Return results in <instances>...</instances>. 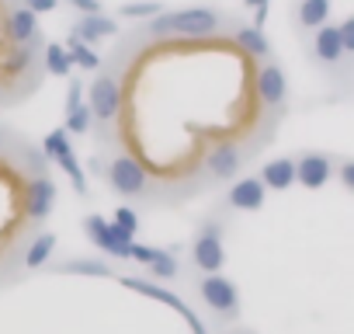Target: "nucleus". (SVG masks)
I'll return each mask as SVG.
<instances>
[{
    "label": "nucleus",
    "mask_w": 354,
    "mask_h": 334,
    "mask_svg": "<svg viewBox=\"0 0 354 334\" xmlns=\"http://www.w3.org/2000/svg\"><path fill=\"white\" fill-rule=\"evenodd\" d=\"M333 4L330 0H299V25L302 28H319L330 21Z\"/></svg>",
    "instance_id": "aec40b11"
},
{
    "label": "nucleus",
    "mask_w": 354,
    "mask_h": 334,
    "mask_svg": "<svg viewBox=\"0 0 354 334\" xmlns=\"http://www.w3.org/2000/svg\"><path fill=\"white\" fill-rule=\"evenodd\" d=\"M146 268L153 272V279H174L177 272H181V265H177V258H174L170 251H156Z\"/></svg>",
    "instance_id": "bb28decb"
},
{
    "label": "nucleus",
    "mask_w": 354,
    "mask_h": 334,
    "mask_svg": "<svg viewBox=\"0 0 354 334\" xmlns=\"http://www.w3.org/2000/svg\"><path fill=\"white\" fill-rule=\"evenodd\" d=\"M42 67L53 73V77H70V56H66V46L63 42H49L42 49Z\"/></svg>",
    "instance_id": "4be33fe9"
},
{
    "label": "nucleus",
    "mask_w": 354,
    "mask_h": 334,
    "mask_svg": "<svg viewBox=\"0 0 354 334\" xmlns=\"http://www.w3.org/2000/svg\"><path fill=\"white\" fill-rule=\"evenodd\" d=\"M233 39H236V46L243 49V56H257V60H261V56H268V53H271V42H268V39H264V32H261V28H254V25L236 28V35H233Z\"/></svg>",
    "instance_id": "6ab92c4d"
},
{
    "label": "nucleus",
    "mask_w": 354,
    "mask_h": 334,
    "mask_svg": "<svg viewBox=\"0 0 354 334\" xmlns=\"http://www.w3.org/2000/svg\"><path fill=\"white\" fill-rule=\"evenodd\" d=\"M333 171H340V182H344V188H354V160H344L340 167H333Z\"/></svg>",
    "instance_id": "f704fd0d"
},
{
    "label": "nucleus",
    "mask_w": 354,
    "mask_h": 334,
    "mask_svg": "<svg viewBox=\"0 0 354 334\" xmlns=\"http://www.w3.org/2000/svg\"><path fill=\"white\" fill-rule=\"evenodd\" d=\"M73 150V143H70V132L59 125V129H53L46 139H42V157L46 160H59V157H66Z\"/></svg>",
    "instance_id": "b1692460"
},
{
    "label": "nucleus",
    "mask_w": 354,
    "mask_h": 334,
    "mask_svg": "<svg viewBox=\"0 0 354 334\" xmlns=\"http://www.w3.org/2000/svg\"><path fill=\"white\" fill-rule=\"evenodd\" d=\"M153 254H156V247H149V244H139V240L132 237V244H129V258H132V261H139V265H149V261H153Z\"/></svg>",
    "instance_id": "c756f323"
},
{
    "label": "nucleus",
    "mask_w": 354,
    "mask_h": 334,
    "mask_svg": "<svg viewBox=\"0 0 354 334\" xmlns=\"http://www.w3.org/2000/svg\"><path fill=\"white\" fill-rule=\"evenodd\" d=\"M261 185L271 192H285L295 185V160L292 157H274L261 167Z\"/></svg>",
    "instance_id": "4468645a"
},
{
    "label": "nucleus",
    "mask_w": 354,
    "mask_h": 334,
    "mask_svg": "<svg viewBox=\"0 0 354 334\" xmlns=\"http://www.w3.org/2000/svg\"><path fill=\"white\" fill-rule=\"evenodd\" d=\"M87 108H91L94 118L111 122L122 112V87H118V80L115 77H97L87 87Z\"/></svg>",
    "instance_id": "0eeeda50"
},
{
    "label": "nucleus",
    "mask_w": 354,
    "mask_h": 334,
    "mask_svg": "<svg viewBox=\"0 0 354 334\" xmlns=\"http://www.w3.org/2000/svg\"><path fill=\"white\" fill-rule=\"evenodd\" d=\"M333 178V160L326 157V153H302L299 160H295V182L302 185V188H309V192H316V188H326V182Z\"/></svg>",
    "instance_id": "1a4fd4ad"
},
{
    "label": "nucleus",
    "mask_w": 354,
    "mask_h": 334,
    "mask_svg": "<svg viewBox=\"0 0 354 334\" xmlns=\"http://www.w3.org/2000/svg\"><path fill=\"white\" fill-rule=\"evenodd\" d=\"M125 289H132V292H142V296H149V299H156V303H163V306H170V310H177L188 324H192V331L195 334H205V324L198 320V313L177 296V292H170V289H163V285H156V282H146V279H132V275H125V279H118Z\"/></svg>",
    "instance_id": "423d86ee"
},
{
    "label": "nucleus",
    "mask_w": 354,
    "mask_h": 334,
    "mask_svg": "<svg viewBox=\"0 0 354 334\" xmlns=\"http://www.w3.org/2000/svg\"><path fill=\"white\" fill-rule=\"evenodd\" d=\"M0 146H4V129H0Z\"/></svg>",
    "instance_id": "58836bf2"
},
{
    "label": "nucleus",
    "mask_w": 354,
    "mask_h": 334,
    "mask_svg": "<svg viewBox=\"0 0 354 334\" xmlns=\"http://www.w3.org/2000/svg\"><path fill=\"white\" fill-rule=\"evenodd\" d=\"M66 56H70V67L101 70V56L94 53V46H87V42H80V39H73V35H70V42H66Z\"/></svg>",
    "instance_id": "412c9836"
},
{
    "label": "nucleus",
    "mask_w": 354,
    "mask_h": 334,
    "mask_svg": "<svg viewBox=\"0 0 354 334\" xmlns=\"http://www.w3.org/2000/svg\"><path fill=\"white\" fill-rule=\"evenodd\" d=\"M21 8H28L35 15H49V11L59 8V0H21Z\"/></svg>",
    "instance_id": "473e14b6"
},
{
    "label": "nucleus",
    "mask_w": 354,
    "mask_h": 334,
    "mask_svg": "<svg viewBox=\"0 0 354 334\" xmlns=\"http://www.w3.org/2000/svg\"><path fill=\"white\" fill-rule=\"evenodd\" d=\"M84 234H87V240L97 247V251H104V254H111V258H129V244H132V237L125 234V230H118L111 220H104V216H87L84 220Z\"/></svg>",
    "instance_id": "39448f33"
},
{
    "label": "nucleus",
    "mask_w": 354,
    "mask_h": 334,
    "mask_svg": "<svg viewBox=\"0 0 354 334\" xmlns=\"http://www.w3.org/2000/svg\"><path fill=\"white\" fill-rule=\"evenodd\" d=\"M66 4H70L73 11H80V15H101V11H104L101 0H66Z\"/></svg>",
    "instance_id": "2f4dec72"
},
{
    "label": "nucleus",
    "mask_w": 354,
    "mask_h": 334,
    "mask_svg": "<svg viewBox=\"0 0 354 334\" xmlns=\"http://www.w3.org/2000/svg\"><path fill=\"white\" fill-rule=\"evenodd\" d=\"M108 185H111L118 195H125V199H139V195H146V188H149V171L142 167L139 157L118 153V157L111 160V167H108Z\"/></svg>",
    "instance_id": "f03ea898"
},
{
    "label": "nucleus",
    "mask_w": 354,
    "mask_h": 334,
    "mask_svg": "<svg viewBox=\"0 0 354 334\" xmlns=\"http://www.w3.org/2000/svg\"><path fill=\"white\" fill-rule=\"evenodd\" d=\"M313 49H316V60L319 63H326V67H337L347 53H344V46H340V35H337V25H319L316 28V39H313Z\"/></svg>",
    "instance_id": "2eb2a0df"
},
{
    "label": "nucleus",
    "mask_w": 354,
    "mask_h": 334,
    "mask_svg": "<svg viewBox=\"0 0 354 334\" xmlns=\"http://www.w3.org/2000/svg\"><path fill=\"white\" fill-rule=\"evenodd\" d=\"M56 272H77V275H91V279H111L108 261H97V258H73V261H63Z\"/></svg>",
    "instance_id": "5701e85b"
},
{
    "label": "nucleus",
    "mask_w": 354,
    "mask_h": 334,
    "mask_svg": "<svg viewBox=\"0 0 354 334\" xmlns=\"http://www.w3.org/2000/svg\"><path fill=\"white\" fill-rule=\"evenodd\" d=\"M115 32H118L115 18H108V15L101 11V15H80L70 35L80 39V42H87V46H94V42H101V39H111Z\"/></svg>",
    "instance_id": "ddd939ff"
},
{
    "label": "nucleus",
    "mask_w": 354,
    "mask_h": 334,
    "mask_svg": "<svg viewBox=\"0 0 354 334\" xmlns=\"http://www.w3.org/2000/svg\"><path fill=\"white\" fill-rule=\"evenodd\" d=\"M236 334H257V331H250V327H240V331H236Z\"/></svg>",
    "instance_id": "4c0bfd02"
},
{
    "label": "nucleus",
    "mask_w": 354,
    "mask_h": 334,
    "mask_svg": "<svg viewBox=\"0 0 354 334\" xmlns=\"http://www.w3.org/2000/svg\"><path fill=\"white\" fill-rule=\"evenodd\" d=\"M261 4H271V0H243V8H261Z\"/></svg>",
    "instance_id": "e433bc0d"
},
{
    "label": "nucleus",
    "mask_w": 354,
    "mask_h": 334,
    "mask_svg": "<svg viewBox=\"0 0 354 334\" xmlns=\"http://www.w3.org/2000/svg\"><path fill=\"white\" fill-rule=\"evenodd\" d=\"M56 234L49 230V234H39L32 244H28V251H25V268H42V265H49V258H53V251H56Z\"/></svg>",
    "instance_id": "a211bd4d"
},
{
    "label": "nucleus",
    "mask_w": 354,
    "mask_h": 334,
    "mask_svg": "<svg viewBox=\"0 0 354 334\" xmlns=\"http://www.w3.org/2000/svg\"><path fill=\"white\" fill-rule=\"evenodd\" d=\"M268 11H271V4H261V8H254V28H264V21H268Z\"/></svg>",
    "instance_id": "c9c22d12"
},
{
    "label": "nucleus",
    "mask_w": 354,
    "mask_h": 334,
    "mask_svg": "<svg viewBox=\"0 0 354 334\" xmlns=\"http://www.w3.org/2000/svg\"><path fill=\"white\" fill-rule=\"evenodd\" d=\"M111 223H115L118 230H125L129 237H136V230H139V213H136V209H129V206H118V209H115V216H111Z\"/></svg>",
    "instance_id": "c85d7f7f"
},
{
    "label": "nucleus",
    "mask_w": 354,
    "mask_h": 334,
    "mask_svg": "<svg viewBox=\"0 0 354 334\" xmlns=\"http://www.w3.org/2000/svg\"><path fill=\"white\" fill-rule=\"evenodd\" d=\"M254 87H257V98H261L264 108H281L285 98H288V77H285V70L278 63H264L257 70V84Z\"/></svg>",
    "instance_id": "9b49d317"
},
{
    "label": "nucleus",
    "mask_w": 354,
    "mask_h": 334,
    "mask_svg": "<svg viewBox=\"0 0 354 334\" xmlns=\"http://www.w3.org/2000/svg\"><path fill=\"white\" fill-rule=\"evenodd\" d=\"M42 42L39 39H32V42H25V46H15L8 56H4V70L11 73V77H18V73H28L32 67H35V49H39Z\"/></svg>",
    "instance_id": "f3484780"
},
{
    "label": "nucleus",
    "mask_w": 354,
    "mask_h": 334,
    "mask_svg": "<svg viewBox=\"0 0 354 334\" xmlns=\"http://www.w3.org/2000/svg\"><path fill=\"white\" fill-rule=\"evenodd\" d=\"M205 167H209V175L216 182H233L240 175V167H243V150L233 143V139H219L209 157H205Z\"/></svg>",
    "instance_id": "6e6552de"
},
{
    "label": "nucleus",
    "mask_w": 354,
    "mask_h": 334,
    "mask_svg": "<svg viewBox=\"0 0 354 334\" xmlns=\"http://www.w3.org/2000/svg\"><path fill=\"white\" fill-rule=\"evenodd\" d=\"M337 35H340L344 53H354V18H344V21L337 25Z\"/></svg>",
    "instance_id": "7c9ffc66"
},
{
    "label": "nucleus",
    "mask_w": 354,
    "mask_h": 334,
    "mask_svg": "<svg viewBox=\"0 0 354 334\" xmlns=\"http://www.w3.org/2000/svg\"><path fill=\"white\" fill-rule=\"evenodd\" d=\"M163 11V0H132V4H122L118 8V15L122 18H153V15H160Z\"/></svg>",
    "instance_id": "a878e982"
},
{
    "label": "nucleus",
    "mask_w": 354,
    "mask_h": 334,
    "mask_svg": "<svg viewBox=\"0 0 354 334\" xmlns=\"http://www.w3.org/2000/svg\"><path fill=\"white\" fill-rule=\"evenodd\" d=\"M8 39L15 46H25V42L39 39V15L28 11V8H15L11 18H8Z\"/></svg>",
    "instance_id": "dca6fc26"
},
{
    "label": "nucleus",
    "mask_w": 354,
    "mask_h": 334,
    "mask_svg": "<svg viewBox=\"0 0 354 334\" xmlns=\"http://www.w3.org/2000/svg\"><path fill=\"white\" fill-rule=\"evenodd\" d=\"M223 25V15L212 8H181V11H160L146 21L149 39H209Z\"/></svg>",
    "instance_id": "f257e3e1"
},
{
    "label": "nucleus",
    "mask_w": 354,
    "mask_h": 334,
    "mask_svg": "<svg viewBox=\"0 0 354 334\" xmlns=\"http://www.w3.org/2000/svg\"><path fill=\"white\" fill-rule=\"evenodd\" d=\"M77 105H84V84H80V80H73V84L66 87V112H73Z\"/></svg>",
    "instance_id": "72a5a7b5"
},
{
    "label": "nucleus",
    "mask_w": 354,
    "mask_h": 334,
    "mask_svg": "<svg viewBox=\"0 0 354 334\" xmlns=\"http://www.w3.org/2000/svg\"><path fill=\"white\" fill-rule=\"evenodd\" d=\"M63 129H66L70 136H84V132L91 129V108H87V105H77L73 112H66Z\"/></svg>",
    "instance_id": "cd10ccee"
},
{
    "label": "nucleus",
    "mask_w": 354,
    "mask_h": 334,
    "mask_svg": "<svg viewBox=\"0 0 354 334\" xmlns=\"http://www.w3.org/2000/svg\"><path fill=\"white\" fill-rule=\"evenodd\" d=\"M198 296H202V303H205L216 317L233 320V317L240 313V289H236L223 272L202 275V282H198Z\"/></svg>",
    "instance_id": "7ed1b4c3"
},
{
    "label": "nucleus",
    "mask_w": 354,
    "mask_h": 334,
    "mask_svg": "<svg viewBox=\"0 0 354 334\" xmlns=\"http://www.w3.org/2000/svg\"><path fill=\"white\" fill-rule=\"evenodd\" d=\"M56 164L63 167V171H66V178L73 182V188H77V195H87V188H91V185H87V175H84V167H80V160L73 157V150H70L66 157H59Z\"/></svg>",
    "instance_id": "393cba45"
},
{
    "label": "nucleus",
    "mask_w": 354,
    "mask_h": 334,
    "mask_svg": "<svg viewBox=\"0 0 354 334\" xmlns=\"http://www.w3.org/2000/svg\"><path fill=\"white\" fill-rule=\"evenodd\" d=\"M192 261L202 275H212V272H223L226 265V247H223V223H205L192 244Z\"/></svg>",
    "instance_id": "20e7f679"
},
{
    "label": "nucleus",
    "mask_w": 354,
    "mask_h": 334,
    "mask_svg": "<svg viewBox=\"0 0 354 334\" xmlns=\"http://www.w3.org/2000/svg\"><path fill=\"white\" fill-rule=\"evenodd\" d=\"M53 206H56V182L46 178V175H35L25 185V213H28V220H35V223L49 220Z\"/></svg>",
    "instance_id": "9d476101"
},
{
    "label": "nucleus",
    "mask_w": 354,
    "mask_h": 334,
    "mask_svg": "<svg viewBox=\"0 0 354 334\" xmlns=\"http://www.w3.org/2000/svg\"><path fill=\"white\" fill-rule=\"evenodd\" d=\"M264 199H268V188L261 185V178H236L226 195L230 209H236V213H257V209H264Z\"/></svg>",
    "instance_id": "f8f14e48"
}]
</instances>
